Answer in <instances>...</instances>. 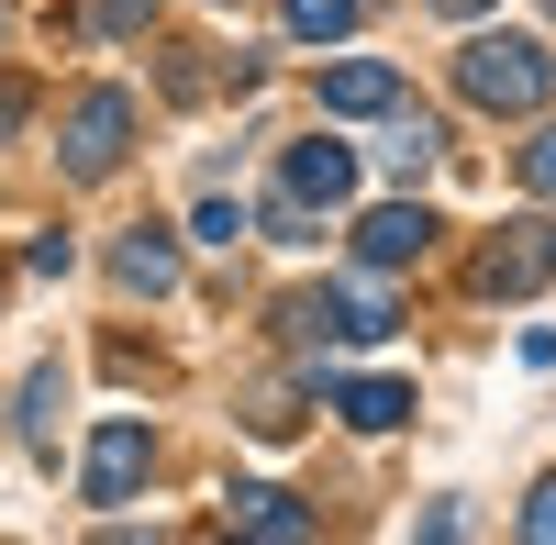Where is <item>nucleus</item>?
<instances>
[{
    "label": "nucleus",
    "instance_id": "8",
    "mask_svg": "<svg viewBox=\"0 0 556 545\" xmlns=\"http://www.w3.org/2000/svg\"><path fill=\"white\" fill-rule=\"evenodd\" d=\"M278 190H301L312 212H334V201L356 190V145H323V134H312V145H290V167H278Z\"/></svg>",
    "mask_w": 556,
    "mask_h": 545
},
{
    "label": "nucleus",
    "instance_id": "6",
    "mask_svg": "<svg viewBox=\"0 0 556 545\" xmlns=\"http://www.w3.org/2000/svg\"><path fill=\"white\" fill-rule=\"evenodd\" d=\"M223 523H235V534H267V545H312V534H323V523H312L278 479H245L235 502H223Z\"/></svg>",
    "mask_w": 556,
    "mask_h": 545
},
{
    "label": "nucleus",
    "instance_id": "5",
    "mask_svg": "<svg viewBox=\"0 0 556 545\" xmlns=\"http://www.w3.org/2000/svg\"><path fill=\"white\" fill-rule=\"evenodd\" d=\"M424 245H434V212L424 201H379V212L356 223V256L367 267H424Z\"/></svg>",
    "mask_w": 556,
    "mask_h": 545
},
{
    "label": "nucleus",
    "instance_id": "11",
    "mask_svg": "<svg viewBox=\"0 0 556 545\" xmlns=\"http://www.w3.org/2000/svg\"><path fill=\"white\" fill-rule=\"evenodd\" d=\"M334 413H345L356 434H390V423H412V390H401V379H345Z\"/></svg>",
    "mask_w": 556,
    "mask_h": 545
},
{
    "label": "nucleus",
    "instance_id": "10",
    "mask_svg": "<svg viewBox=\"0 0 556 545\" xmlns=\"http://www.w3.org/2000/svg\"><path fill=\"white\" fill-rule=\"evenodd\" d=\"M146 23H156V0H56V34H78V45H123Z\"/></svg>",
    "mask_w": 556,
    "mask_h": 545
},
{
    "label": "nucleus",
    "instance_id": "15",
    "mask_svg": "<svg viewBox=\"0 0 556 545\" xmlns=\"http://www.w3.org/2000/svg\"><path fill=\"white\" fill-rule=\"evenodd\" d=\"M356 12H367V0H290V45H334Z\"/></svg>",
    "mask_w": 556,
    "mask_h": 545
},
{
    "label": "nucleus",
    "instance_id": "12",
    "mask_svg": "<svg viewBox=\"0 0 556 545\" xmlns=\"http://www.w3.org/2000/svg\"><path fill=\"white\" fill-rule=\"evenodd\" d=\"M334 334H345V345H379V334H401V312H390V290H379V279H356V290H334Z\"/></svg>",
    "mask_w": 556,
    "mask_h": 545
},
{
    "label": "nucleus",
    "instance_id": "17",
    "mask_svg": "<svg viewBox=\"0 0 556 545\" xmlns=\"http://www.w3.org/2000/svg\"><path fill=\"white\" fill-rule=\"evenodd\" d=\"M523 190H534V201H556V123L523 145Z\"/></svg>",
    "mask_w": 556,
    "mask_h": 545
},
{
    "label": "nucleus",
    "instance_id": "21",
    "mask_svg": "<svg viewBox=\"0 0 556 545\" xmlns=\"http://www.w3.org/2000/svg\"><path fill=\"white\" fill-rule=\"evenodd\" d=\"M434 12H456V23H479V12H501V0H434Z\"/></svg>",
    "mask_w": 556,
    "mask_h": 545
},
{
    "label": "nucleus",
    "instance_id": "13",
    "mask_svg": "<svg viewBox=\"0 0 556 545\" xmlns=\"http://www.w3.org/2000/svg\"><path fill=\"white\" fill-rule=\"evenodd\" d=\"M379 156H390V178H424V167L445 156V134H434L424 112H401V123H390V145H379Z\"/></svg>",
    "mask_w": 556,
    "mask_h": 545
},
{
    "label": "nucleus",
    "instance_id": "14",
    "mask_svg": "<svg viewBox=\"0 0 556 545\" xmlns=\"http://www.w3.org/2000/svg\"><path fill=\"white\" fill-rule=\"evenodd\" d=\"M56 401H67V379H56V368H34V379H23V445H34V457L56 445Z\"/></svg>",
    "mask_w": 556,
    "mask_h": 545
},
{
    "label": "nucleus",
    "instance_id": "18",
    "mask_svg": "<svg viewBox=\"0 0 556 545\" xmlns=\"http://www.w3.org/2000/svg\"><path fill=\"white\" fill-rule=\"evenodd\" d=\"M23 267H34V279H67L78 245H67V235H34V245H23Z\"/></svg>",
    "mask_w": 556,
    "mask_h": 545
},
{
    "label": "nucleus",
    "instance_id": "1",
    "mask_svg": "<svg viewBox=\"0 0 556 545\" xmlns=\"http://www.w3.org/2000/svg\"><path fill=\"white\" fill-rule=\"evenodd\" d=\"M545 89H556V56L534 34H468V45H456V101H468V112L523 123V112H545Z\"/></svg>",
    "mask_w": 556,
    "mask_h": 545
},
{
    "label": "nucleus",
    "instance_id": "16",
    "mask_svg": "<svg viewBox=\"0 0 556 545\" xmlns=\"http://www.w3.org/2000/svg\"><path fill=\"white\" fill-rule=\"evenodd\" d=\"M190 235H201V245H223V256H235V245L256 235V223H245V201H201V223H190Z\"/></svg>",
    "mask_w": 556,
    "mask_h": 545
},
{
    "label": "nucleus",
    "instance_id": "3",
    "mask_svg": "<svg viewBox=\"0 0 556 545\" xmlns=\"http://www.w3.org/2000/svg\"><path fill=\"white\" fill-rule=\"evenodd\" d=\"M556 279V223H501V235L479 245V290L490 301H523Z\"/></svg>",
    "mask_w": 556,
    "mask_h": 545
},
{
    "label": "nucleus",
    "instance_id": "20",
    "mask_svg": "<svg viewBox=\"0 0 556 545\" xmlns=\"http://www.w3.org/2000/svg\"><path fill=\"white\" fill-rule=\"evenodd\" d=\"M23 123H34V78H0V145H12Z\"/></svg>",
    "mask_w": 556,
    "mask_h": 545
},
{
    "label": "nucleus",
    "instance_id": "19",
    "mask_svg": "<svg viewBox=\"0 0 556 545\" xmlns=\"http://www.w3.org/2000/svg\"><path fill=\"white\" fill-rule=\"evenodd\" d=\"M523 534H534V545H556V468L534 479V502H523Z\"/></svg>",
    "mask_w": 556,
    "mask_h": 545
},
{
    "label": "nucleus",
    "instance_id": "4",
    "mask_svg": "<svg viewBox=\"0 0 556 545\" xmlns=\"http://www.w3.org/2000/svg\"><path fill=\"white\" fill-rule=\"evenodd\" d=\"M146 457H156V434L134 423V413H112L101 434H89V468H78V502H134V479H146Z\"/></svg>",
    "mask_w": 556,
    "mask_h": 545
},
{
    "label": "nucleus",
    "instance_id": "2",
    "mask_svg": "<svg viewBox=\"0 0 556 545\" xmlns=\"http://www.w3.org/2000/svg\"><path fill=\"white\" fill-rule=\"evenodd\" d=\"M56 156H67V178H112L134 156V89H78L56 112Z\"/></svg>",
    "mask_w": 556,
    "mask_h": 545
},
{
    "label": "nucleus",
    "instance_id": "7",
    "mask_svg": "<svg viewBox=\"0 0 556 545\" xmlns=\"http://www.w3.org/2000/svg\"><path fill=\"white\" fill-rule=\"evenodd\" d=\"M323 112H345V123H367V112H401V67H379V56L323 67Z\"/></svg>",
    "mask_w": 556,
    "mask_h": 545
},
{
    "label": "nucleus",
    "instance_id": "9",
    "mask_svg": "<svg viewBox=\"0 0 556 545\" xmlns=\"http://www.w3.org/2000/svg\"><path fill=\"white\" fill-rule=\"evenodd\" d=\"M112 279H123V290H146V301H167V290H178V235L134 223V235L112 245Z\"/></svg>",
    "mask_w": 556,
    "mask_h": 545
}]
</instances>
